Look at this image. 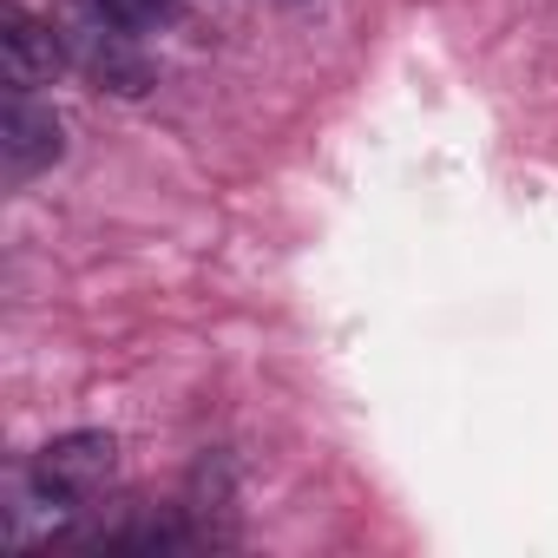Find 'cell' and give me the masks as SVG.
Here are the masks:
<instances>
[{
	"label": "cell",
	"instance_id": "5b68a950",
	"mask_svg": "<svg viewBox=\"0 0 558 558\" xmlns=\"http://www.w3.org/2000/svg\"><path fill=\"white\" fill-rule=\"evenodd\" d=\"M86 8H99L106 21H119L132 34H165L178 21V0H86Z\"/></svg>",
	"mask_w": 558,
	"mask_h": 558
},
{
	"label": "cell",
	"instance_id": "277c9868",
	"mask_svg": "<svg viewBox=\"0 0 558 558\" xmlns=\"http://www.w3.org/2000/svg\"><path fill=\"white\" fill-rule=\"evenodd\" d=\"M0 60H8V86L34 93L66 66V34H53V21L27 14L21 0L0 8Z\"/></svg>",
	"mask_w": 558,
	"mask_h": 558
},
{
	"label": "cell",
	"instance_id": "3957f363",
	"mask_svg": "<svg viewBox=\"0 0 558 558\" xmlns=\"http://www.w3.org/2000/svg\"><path fill=\"white\" fill-rule=\"evenodd\" d=\"M60 158H66V119L40 93L8 86V112H0V165H8V178L27 184Z\"/></svg>",
	"mask_w": 558,
	"mask_h": 558
},
{
	"label": "cell",
	"instance_id": "7a4b0ae2",
	"mask_svg": "<svg viewBox=\"0 0 558 558\" xmlns=\"http://www.w3.org/2000/svg\"><path fill=\"white\" fill-rule=\"evenodd\" d=\"M66 34V60L93 80V86H106V93H119V99H138V93H151V60H145V47H138V34L132 27H119V21H106L99 8H86L73 27H60Z\"/></svg>",
	"mask_w": 558,
	"mask_h": 558
},
{
	"label": "cell",
	"instance_id": "6da1fadb",
	"mask_svg": "<svg viewBox=\"0 0 558 558\" xmlns=\"http://www.w3.org/2000/svg\"><path fill=\"white\" fill-rule=\"evenodd\" d=\"M119 466V440L99 434V427H73V434H53L40 453H34V473H27V499L34 512H47L53 525L80 512L86 493H99Z\"/></svg>",
	"mask_w": 558,
	"mask_h": 558
}]
</instances>
